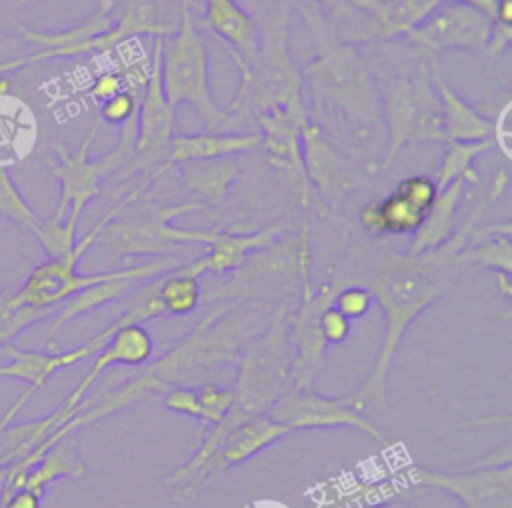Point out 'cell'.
Segmentation results:
<instances>
[{
	"instance_id": "681fc988",
	"label": "cell",
	"mask_w": 512,
	"mask_h": 508,
	"mask_svg": "<svg viewBox=\"0 0 512 508\" xmlns=\"http://www.w3.org/2000/svg\"><path fill=\"white\" fill-rule=\"evenodd\" d=\"M6 474H8V466H2V464H0V506H2L4 488H6Z\"/></svg>"
},
{
	"instance_id": "ee69618b",
	"label": "cell",
	"mask_w": 512,
	"mask_h": 508,
	"mask_svg": "<svg viewBox=\"0 0 512 508\" xmlns=\"http://www.w3.org/2000/svg\"><path fill=\"white\" fill-rule=\"evenodd\" d=\"M358 220H360V226L362 230L372 236V238H384V226H382V216H380V210H378V198L374 200H368L360 212H358Z\"/></svg>"
},
{
	"instance_id": "cb8c5ba5",
	"label": "cell",
	"mask_w": 512,
	"mask_h": 508,
	"mask_svg": "<svg viewBox=\"0 0 512 508\" xmlns=\"http://www.w3.org/2000/svg\"><path fill=\"white\" fill-rule=\"evenodd\" d=\"M292 432L294 430L288 424L272 418L268 412L244 420L242 424L234 426L220 444L212 460V476L250 460L252 456Z\"/></svg>"
},
{
	"instance_id": "e575fe53",
	"label": "cell",
	"mask_w": 512,
	"mask_h": 508,
	"mask_svg": "<svg viewBox=\"0 0 512 508\" xmlns=\"http://www.w3.org/2000/svg\"><path fill=\"white\" fill-rule=\"evenodd\" d=\"M0 216L28 232H32L42 220V216L32 208V204L20 192L8 166H2V164H0Z\"/></svg>"
},
{
	"instance_id": "ab89813d",
	"label": "cell",
	"mask_w": 512,
	"mask_h": 508,
	"mask_svg": "<svg viewBox=\"0 0 512 508\" xmlns=\"http://www.w3.org/2000/svg\"><path fill=\"white\" fill-rule=\"evenodd\" d=\"M138 102L140 100L132 92L122 90V92L110 96L108 100L100 102V118L106 124L122 126L126 120H130L138 112Z\"/></svg>"
},
{
	"instance_id": "4fadbf2b",
	"label": "cell",
	"mask_w": 512,
	"mask_h": 508,
	"mask_svg": "<svg viewBox=\"0 0 512 508\" xmlns=\"http://www.w3.org/2000/svg\"><path fill=\"white\" fill-rule=\"evenodd\" d=\"M414 484L442 490L464 508H512V464L510 456L500 464L468 470H436L414 466L408 472Z\"/></svg>"
},
{
	"instance_id": "4dcf8cb0",
	"label": "cell",
	"mask_w": 512,
	"mask_h": 508,
	"mask_svg": "<svg viewBox=\"0 0 512 508\" xmlns=\"http://www.w3.org/2000/svg\"><path fill=\"white\" fill-rule=\"evenodd\" d=\"M494 146V140L478 142H446V152L434 174L438 190L446 188L454 180H464L466 184H478L480 176L474 170V162Z\"/></svg>"
},
{
	"instance_id": "3957f363",
	"label": "cell",
	"mask_w": 512,
	"mask_h": 508,
	"mask_svg": "<svg viewBox=\"0 0 512 508\" xmlns=\"http://www.w3.org/2000/svg\"><path fill=\"white\" fill-rule=\"evenodd\" d=\"M366 46H372V54L364 56L380 92L386 128L382 172L392 166L406 146L446 142L440 100L432 82V68L438 60L418 46L412 52L408 48H396L388 40Z\"/></svg>"
},
{
	"instance_id": "f907efd6",
	"label": "cell",
	"mask_w": 512,
	"mask_h": 508,
	"mask_svg": "<svg viewBox=\"0 0 512 508\" xmlns=\"http://www.w3.org/2000/svg\"><path fill=\"white\" fill-rule=\"evenodd\" d=\"M8 88H10V82H8L6 76H2V78H0V94L8 92Z\"/></svg>"
},
{
	"instance_id": "5bb4252c",
	"label": "cell",
	"mask_w": 512,
	"mask_h": 508,
	"mask_svg": "<svg viewBox=\"0 0 512 508\" xmlns=\"http://www.w3.org/2000/svg\"><path fill=\"white\" fill-rule=\"evenodd\" d=\"M268 414L296 430H328L354 428L380 442L386 436L364 416V412L350 406L344 396H320L312 390L294 388L290 382L268 408Z\"/></svg>"
},
{
	"instance_id": "f6af8a7d",
	"label": "cell",
	"mask_w": 512,
	"mask_h": 508,
	"mask_svg": "<svg viewBox=\"0 0 512 508\" xmlns=\"http://www.w3.org/2000/svg\"><path fill=\"white\" fill-rule=\"evenodd\" d=\"M44 506V496L26 488V486H20L16 490H12L4 500H2V506L0 508H42Z\"/></svg>"
},
{
	"instance_id": "7c38bea8",
	"label": "cell",
	"mask_w": 512,
	"mask_h": 508,
	"mask_svg": "<svg viewBox=\"0 0 512 508\" xmlns=\"http://www.w3.org/2000/svg\"><path fill=\"white\" fill-rule=\"evenodd\" d=\"M490 34L492 18L472 6L442 0L406 34V38L428 54L438 56L446 50L484 52Z\"/></svg>"
},
{
	"instance_id": "6da1fadb",
	"label": "cell",
	"mask_w": 512,
	"mask_h": 508,
	"mask_svg": "<svg viewBox=\"0 0 512 508\" xmlns=\"http://www.w3.org/2000/svg\"><path fill=\"white\" fill-rule=\"evenodd\" d=\"M308 120L366 174L380 172L386 154V128L380 92L358 44L334 42L300 68Z\"/></svg>"
},
{
	"instance_id": "9a60e30c",
	"label": "cell",
	"mask_w": 512,
	"mask_h": 508,
	"mask_svg": "<svg viewBox=\"0 0 512 508\" xmlns=\"http://www.w3.org/2000/svg\"><path fill=\"white\" fill-rule=\"evenodd\" d=\"M302 166L308 186H314L332 210H338L344 198L362 184L360 164L340 150L318 124L306 122L300 134Z\"/></svg>"
},
{
	"instance_id": "d6a6232c",
	"label": "cell",
	"mask_w": 512,
	"mask_h": 508,
	"mask_svg": "<svg viewBox=\"0 0 512 508\" xmlns=\"http://www.w3.org/2000/svg\"><path fill=\"white\" fill-rule=\"evenodd\" d=\"M56 310L34 308L16 298V286H6L0 290V348L14 342L24 330L50 318Z\"/></svg>"
},
{
	"instance_id": "e0dca14e",
	"label": "cell",
	"mask_w": 512,
	"mask_h": 508,
	"mask_svg": "<svg viewBox=\"0 0 512 508\" xmlns=\"http://www.w3.org/2000/svg\"><path fill=\"white\" fill-rule=\"evenodd\" d=\"M258 126L260 134V146L264 148L268 164L288 174L296 184L300 192L302 206L308 208L310 204V186L304 176L302 166V142L300 134L304 124L308 122L306 106H292V108H280L256 114L252 120Z\"/></svg>"
},
{
	"instance_id": "603a6c76",
	"label": "cell",
	"mask_w": 512,
	"mask_h": 508,
	"mask_svg": "<svg viewBox=\"0 0 512 508\" xmlns=\"http://www.w3.org/2000/svg\"><path fill=\"white\" fill-rule=\"evenodd\" d=\"M86 474V462L80 454L78 442L74 434L64 436L58 440L54 446H50L36 464H32L28 470L20 474H6V488H4V498L20 488L26 486L42 496H46V490L56 484L58 480H76ZM2 498V500H4Z\"/></svg>"
},
{
	"instance_id": "2e32d148",
	"label": "cell",
	"mask_w": 512,
	"mask_h": 508,
	"mask_svg": "<svg viewBox=\"0 0 512 508\" xmlns=\"http://www.w3.org/2000/svg\"><path fill=\"white\" fill-rule=\"evenodd\" d=\"M182 264L180 258L176 256H162V258H154L148 260L144 264H136V266H128V270L122 276L92 284L80 292H76L74 296H70L68 300H64L56 312L50 316V326L46 328V334L40 342V348H54V338L56 334L70 324L72 320L90 314L102 306H108L112 302L124 300L126 294H130L142 280L170 272L174 268H178Z\"/></svg>"
},
{
	"instance_id": "7dc6e473",
	"label": "cell",
	"mask_w": 512,
	"mask_h": 508,
	"mask_svg": "<svg viewBox=\"0 0 512 508\" xmlns=\"http://www.w3.org/2000/svg\"><path fill=\"white\" fill-rule=\"evenodd\" d=\"M494 274H496V292H498L504 300H510V296H512L510 274H506V272H494Z\"/></svg>"
},
{
	"instance_id": "d6986e66",
	"label": "cell",
	"mask_w": 512,
	"mask_h": 508,
	"mask_svg": "<svg viewBox=\"0 0 512 508\" xmlns=\"http://www.w3.org/2000/svg\"><path fill=\"white\" fill-rule=\"evenodd\" d=\"M114 8L116 0H98L96 8L92 14H88L82 22L64 28V30H34L26 26H18V36L34 46V52H26L12 60L6 68V74L34 62H44V60H56V58H74L78 56V50L82 44L90 42L96 36L106 34L114 26Z\"/></svg>"
},
{
	"instance_id": "60d3db41",
	"label": "cell",
	"mask_w": 512,
	"mask_h": 508,
	"mask_svg": "<svg viewBox=\"0 0 512 508\" xmlns=\"http://www.w3.org/2000/svg\"><path fill=\"white\" fill-rule=\"evenodd\" d=\"M162 404L176 414L200 420V408H198V396L194 386H170L162 394Z\"/></svg>"
},
{
	"instance_id": "c3c4849f",
	"label": "cell",
	"mask_w": 512,
	"mask_h": 508,
	"mask_svg": "<svg viewBox=\"0 0 512 508\" xmlns=\"http://www.w3.org/2000/svg\"><path fill=\"white\" fill-rule=\"evenodd\" d=\"M508 186V174L504 170H500L496 176H494V184H492V190H490V200L498 198Z\"/></svg>"
},
{
	"instance_id": "4316f807",
	"label": "cell",
	"mask_w": 512,
	"mask_h": 508,
	"mask_svg": "<svg viewBox=\"0 0 512 508\" xmlns=\"http://www.w3.org/2000/svg\"><path fill=\"white\" fill-rule=\"evenodd\" d=\"M466 182L454 180L446 188L438 190V196L424 216L418 230L412 234L408 254H422L440 248L456 230V212L462 200Z\"/></svg>"
},
{
	"instance_id": "74e56055",
	"label": "cell",
	"mask_w": 512,
	"mask_h": 508,
	"mask_svg": "<svg viewBox=\"0 0 512 508\" xmlns=\"http://www.w3.org/2000/svg\"><path fill=\"white\" fill-rule=\"evenodd\" d=\"M394 190L400 192L408 202H412L424 214H428V210L432 208V204L438 196V186H436L434 178L424 176V174H416V176H408V178L400 180Z\"/></svg>"
},
{
	"instance_id": "7bdbcfd3",
	"label": "cell",
	"mask_w": 512,
	"mask_h": 508,
	"mask_svg": "<svg viewBox=\"0 0 512 508\" xmlns=\"http://www.w3.org/2000/svg\"><path fill=\"white\" fill-rule=\"evenodd\" d=\"M122 90H126L124 82H122V76L116 70H108V72L94 78V82L90 86V96L98 102H104V100H108L110 96H114Z\"/></svg>"
},
{
	"instance_id": "44dd1931",
	"label": "cell",
	"mask_w": 512,
	"mask_h": 508,
	"mask_svg": "<svg viewBox=\"0 0 512 508\" xmlns=\"http://www.w3.org/2000/svg\"><path fill=\"white\" fill-rule=\"evenodd\" d=\"M286 226L282 222H274L254 232H222L214 230L212 240L206 244V252L196 256L188 264H180V270L202 278L206 274L212 276H226L236 272L252 252L268 246L274 242Z\"/></svg>"
},
{
	"instance_id": "52a82bcc",
	"label": "cell",
	"mask_w": 512,
	"mask_h": 508,
	"mask_svg": "<svg viewBox=\"0 0 512 508\" xmlns=\"http://www.w3.org/2000/svg\"><path fill=\"white\" fill-rule=\"evenodd\" d=\"M302 104V74L290 56L288 16L280 6L260 28V50L250 74L238 82L232 102L224 108L240 126L254 120L256 114Z\"/></svg>"
},
{
	"instance_id": "83f0119b",
	"label": "cell",
	"mask_w": 512,
	"mask_h": 508,
	"mask_svg": "<svg viewBox=\"0 0 512 508\" xmlns=\"http://www.w3.org/2000/svg\"><path fill=\"white\" fill-rule=\"evenodd\" d=\"M182 184L194 196V202L218 204L240 176V164L234 156L214 160H192L176 164Z\"/></svg>"
},
{
	"instance_id": "9c48e42d",
	"label": "cell",
	"mask_w": 512,
	"mask_h": 508,
	"mask_svg": "<svg viewBox=\"0 0 512 508\" xmlns=\"http://www.w3.org/2000/svg\"><path fill=\"white\" fill-rule=\"evenodd\" d=\"M162 44L164 38H154L150 76L138 102L136 114V156L128 170V176L140 172L160 178L170 168L168 152L176 128V110L168 104L162 90Z\"/></svg>"
},
{
	"instance_id": "1f68e13d",
	"label": "cell",
	"mask_w": 512,
	"mask_h": 508,
	"mask_svg": "<svg viewBox=\"0 0 512 508\" xmlns=\"http://www.w3.org/2000/svg\"><path fill=\"white\" fill-rule=\"evenodd\" d=\"M158 296L166 316H188L196 310L202 298L200 278H194L178 268L160 274Z\"/></svg>"
},
{
	"instance_id": "8d00e7d4",
	"label": "cell",
	"mask_w": 512,
	"mask_h": 508,
	"mask_svg": "<svg viewBox=\"0 0 512 508\" xmlns=\"http://www.w3.org/2000/svg\"><path fill=\"white\" fill-rule=\"evenodd\" d=\"M196 388V396H198V408H200V420L204 426L216 424L220 422L232 402H234V390L232 388H224L218 382H206V384H198Z\"/></svg>"
},
{
	"instance_id": "ac0fdd59",
	"label": "cell",
	"mask_w": 512,
	"mask_h": 508,
	"mask_svg": "<svg viewBox=\"0 0 512 508\" xmlns=\"http://www.w3.org/2000/svg\"><path fill=\"white\" fill-rule=\"evenodd\" d=\"M98 134V126L94 124L88 136L82 140L80 148L70 152L66 146H58V162L52 166L54 178L60 184L58 204L50 218L58 222H80L84 208L102 194V174L98 170L96 158H90L92 142Z\"/></svg>"
},
{
	"instance_id": "f35d334b",
	"label": "cell",
	"mask_w": 512,
	"mask_h": 508,
	"mask_svg": "<svg viewBox=\"0 0 512 508\" xmlns=\"http://www.w3.org/2000/svg\"><path fill=\"white\" fill-rule=\"evenodd\" d=\"M372 302H374L372 292L362 284L344 286L338 292H334V298H332V306L338 312H342L350 322L356 318H362L370 310Z\"/></svg>"
},
{
	"instance_id": "5b68a950",
	"label": "cell",
	"mask_w": 512,
	"mask_h": 508,
	"mask_svg": "<svg viewBox=\"0 0 512 508\" xmlns=\"http://www.w3.org/2000/svg\"><path fill=\"white\" fill-rule=\"evenodd\" d=\"M154 180L140 176V180L122 194L120 200L106 212V222L96 236V244L108 246L116 260L134 256H174L182 244H208L214 230H192L174 226L182 214L200 210V202L162 204L144 196V190Z\"/></svg>"
},
{
	"instance_id": "30bf717a",
	"label": "cell",
	"mask_w": 512,
	"mask_h": 508,
	"mask_svg": "<svg viewBox=\"0 0 512 508\" xmlns=\"http://www.w3.org/2000/svg\"><path fill=\"white\" fill-rule=\"evenodd\" d=\"M110 328L106 326L96 336L86 340L84 344L68 350H52V348H22L16 342H8L0 348L2 354L8 356L4 364H0V378H12L26 384L24 392L8 406V410L0 416V428L14 422L16 416L24 410L30 398L46 386V382L62 370H68L86 358L94 356L102 344L108 340Z\"/></svg>"
},
{
	"instance_id": "ffe728a7",
	"label": "cell",
	"mask_w": 512,
	"mask_h": 508,
	"mask_svg": "<svg viewBox=\"0 0 512 508\" xmlns=\"http://www.w3.org/2000/svg\"><path fill=\"white\" fill-rule=\"evenodd\" d=\"M110 336L102 348L94 354V362L80 384L60 402L68 412H76V406L82 398L96 386V382L114 366L138 368L152 360L154 356V338L144 324H108Z\"/></svg>"
},
{
	"instance_id": "8992f818",
	"label": "cell",
	"mask_w": 512,
	"mask_h": 508,
	"mask_svg": "<svg viewBox=\"0 0 512 508\" xmlns=\"http://www.w3.org/2000/svg\"><path fill=\"white\" fill-rule=\"evenodd\" d=\"M162 90L174 110L192 106L210 132H236V120L212 96L208 48L196 28L192 0H178L176 28L164 38Z\"/></svg>"
},
{
	"instance_id": "7402d4cb",
	"label": "cell",
	"mask_w": 512,
	"mask_h": 508,
	"mask_svg": "<svg viewBox=\"0 0 512 508\" xmlns=\"http://www.w3.org/2000/svg\"><path fill=\"white\" fill-rule=\"evenodd\" d=\"M204 4V24L226 44L238 78L246 80L260 50L258 22L236 0H204Z\"/></svg>"
},
{
	"instance_id": "f1b7e54d",
	"label": "cell",
	"mask_w": 512,
	"mask_h": 508,
	"mask_svg": "<svg viewBox=\"0 0 512 508\" xmlns=\"http://www.w3.org/2000/svg\"><path fill=\"white\" fill-rule=\"evenodd\" d=\"M460 266L474 270L512 272V246H510V222L488 224L472 228L466 244L458 252Z\"/></svg>"
},
{
	"instance_id": "836d02e7",
	"label": "cell",
	"mask_w": 512,
	"mask_h": 508,
	"mask_svg": "<svg viewBox=\"0 0 512 508\" xmlns=\"http://www.w3.org/2000/svg\"><path fill=\"white\" fill-rule=\"evenodd\" d=\"M378 210L386 236L414 234L424 220V212L408 202L400 192L392 190L388 196L378 198Z\"/></svg>"
},
{
	"instance_id": "bcb514c9",
	"label": "cell",
	"mask_w": 512,
	"mask_h": 508,
	"mask_svg": "<svg viewBox=\"0 0 512 508\" xmlns=\"http://www.w3.org/2000/svg\"><path fill=\"white\" fill-rule=\"evenodd\" d=\"M454 2H460V4L472 6V8L480 10L482 14H486L488 18H492V20H494V10H496V2H498V0H454Z\"/></svg>"
},
{
	"instance_id": "d4e9b609",
	"label": "cell",
	"mask_w": 512,
	"mask_h": 508,
	"mask_svg": "<svg viewBox=\"0 0 512 508\" xmlns=\"http://www.w3.org/2000/svg\"><path fill=\"white\" fill-rule=\"evenodd\" d=\"M432 82L440 100L442 128L446 142H478L494 140L496 122L480 114L472 104H468L442 76L438 62L432 68ZM444 142V144H446Z\"/></svg>"
},
{
	"instance_id": "8fae6325",
	"label": "cell",
	"mask_w": 512,
	"mask_h": 508,
	"mask_svg": "<svg viewBox=\"0 0 512 508\" xmlns=\"http://www.w3.org/2000/svg\"><path fill=\"white\" fill-rule=\"evenodd\" d=\"M334 290L322 284L318 290L310 278L302 282V296L294 310L286 312V332L292 350L290 384L300 390H312L318 372L324 366L326 342L322 338L318 318L320 312L332 304Z\"/></svg>"
},
{
	"instance_id": "b9f144b4",
	"label": "cell",
	"mask_w": 512,
	"mask_h": 508,
	"mask_svg": "<svg viewBox=\"0 0 512 508\" xmlns=\"http://www.w3.org/2000/svg\"><path fill=\"white\" fill-rule=\"evenodd\" d=\"M350 324L352 322L342 312H338L332 304L326 306L318 318V326H320L324 342L334 344V346L346 342V338L350 336Z\"/></svg>"
},
{
	"instance_id": "484cf974",
	"label": "cell",
	"mask_w": 512,
	"mask_h": 508,
	"mask_svg": "<svg viewBox=\"0 0 512 508\" xmlns=\"http://www.w3.org/2000/svg\"><path fill=\"white\" fill-rule=\"evenodd\" d=\"M260 146V134L254 132H196L174 134L170 140L168 164L176 166L192 160H214L250 152Z\"/></svg>"
},
{
	"instance_id": "7a4b0ae2",
	"label": "cell",
	"mask_w": 512,
	"mask_h": 508,
	"mask_svg": "<svg viewBox=\"0 0 512 508\" xmlns=\"http://www.w3.org/2000/svg\"><path fill=\"white\" fill-rule=\"evenodd\" d=\"M472 228L474 222L468 218L436 250L422 254L378 252V258L370 264L366 288L384 314V338L362 388L344 396L356 410L366 412L368 406L382 404L390 364L406 328L454 284L462 268L458 252L466 244Z\"/></svg>"
},
{
	"instance_id": "d590c367",
	"label": "cell",
	"mask_w": 512,
	"mask_h": 508,
	"mask_svg": "<svg viewBox=\"0 0 512 508\" xmlns=\"http://www.w3.org/2000/svg\"><path fill=\"white\" fill-rule=\"evenodd\" d=\"M78 224L74 222H58L54 218H42L38 226L32 230L34 238L38 240L40 248L44 250L46 258H60L74 250L78 240Z\"/></svg>"
},
{
	"instance_id": "277c9868",
	"label": "cell",
	"mask_w": 512,
	"mask_h": 508,
	"mask_svg": "<svg viewBox=\"0 0 512 508\" xmlns=\"http://www.w3.org/2000/svg\"><path fill=\"white\" fill-rule=\"evenodd\" d=\"M234 304L236 302H226L212 308L174 348L138 370L152 394L162 396L170 386L212 382L214 376L238 362L242 348L258 336L266 324H252L254 318L262 316L258 310L254 314H234Z\"/></svg>"
},
{
	"instance_id": "f546056e",
	"label": "cell",
	"mask_w": 512,
	"mask_h": 508,
	"mask_svg": "<svg viewBox=\"0 0 512 508\" xmlns=\"http://www.w3.org/2000/svg\"><path fill=\"white\" fill-rule=\"evenodd\" d=\"M292 2H296L300 10L308 14V18L312 14H316L318 18L320 14L332 16L334 30L340 32L336 38L338 42L370 44L380 40V32L376 24L364 14H360L358 10H354L352 6H348L344 0H292Z\"/></svg>"
},
{
	"instance_id": "ba28073f",
	"label": "cell",
	"mask_w": 512,
	"mask_h": 508,
	"mask_svg": "<svg viewBox=\"0 0 512 508\" xmlns=\"http://www.w3.org/2000/svg\"><path fill=\"white\" fill-rule=\"evenodd\" d=\"M104 222H106V214L82 238L76 240V246L70 254L60 258H46L34 264L32 270L26 274L24 282L16 286V298L34 308L56 310L64 300H68L76 292L92 284L122 276L128 270V266L114 268V270H100L92 274H82L78 270L88 248L96 244V236L104 226Z\"/></svg>"
}]
</instances>
